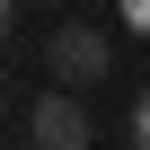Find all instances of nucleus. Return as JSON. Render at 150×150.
<instances>
[{
    "instance_id": "4",
    "label": "nucleus",
    "mask_w": 150,
    "mask_h": 150,
    "mask_svg": "<svg viewBox=\"0 0 150 150\" xmlns=\"http://www.w3.org/2000/svg\"><path fill=\"white\" fill-rule=\"evenodd\" d=\"M9 27H18V0H0V44H9Z\"/></svg>"
},
{
    "instance_id": "2",
    "label": "nucleus",
    "mask_w": 150,
    "mask_h": 150,
    "mask_svg": "<svg viewBox=\"0 0 150 150\" xmlns=\"http://www.w3.org/2000/svg\"><path fill=\"white\" fill-rule=\"evenodd\" d=\"M27 132H35V150H88V141H97V132H88L80 88H62V80H53V97H35V106H27Z\"/></svg>"
},
{
    "instance_id": "5",
    "label": "nucleus",
    "mask_w": 150,
    "mask_h": 150,
    "mask_svg": "<svg viewBox=\"0 0 150 150\" xmlns=\"http://www.w3.org/2000/svg\"><path fill=\"white\" fill-rule=\"evenodd\" d=\"M44 9H62V0H44Z\"/></svg>"
},
{
    "instance_id": "1",
    "label": "nucleus",
    "mask_w": 150,
    "mask_h": 150,
    "mask_svg": "<svg viewBox=\"0 0 150 150\" xmlns=\"http://www.w3.org/2000/svg\"><path fill=\"white\" fill-rule=\"evenodd\" d=\"M44 62H53V80H62V88H97L106 71H115V35H106L97 18H71V27L44 35Z\"/></svg>"
},
{
    "instance_id": "3",
    "label": "nucleus",
    "mask_w": 150,
    "mask_h": 150,
    "mask_svg": "<svg viewBox=\"0 0 150 150\" xmlns=\"http://www.w3.org/2000/svg\"><path fill=\"white\" fill-rule=\"evenodd\" d=\"M132 150H150V88H141V106H132Z\"/></svg>"
}]
</instances>
